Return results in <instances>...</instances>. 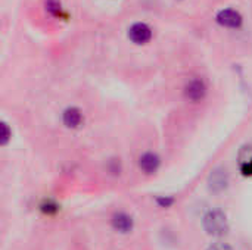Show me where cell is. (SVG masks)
<instances>
[{
  "instance_id": "cell-1",
  "label": "cell",
  "mask_w": 252,
  "mask_h": 250,
  "mask_svg": "<svg viewBox=\"0 0 252 250\" xmlns=\"http://www.w3.org/2000/svg\"><path fill=\"white\" fill-rule=\"evenodd\" d=\"M204 228L210 236H224L229 231V224H227V218L224 215V212L214 209L210 211L205 217H204Z\"/></svg>"
},
{
  "instance_id": "cell-2",
  "label": "cell",
  "mask_w": 252,
  "mask_h": 250,
  "mask_svg": "<svg viewBox=\"0 0 252 250\" xmlns=\"http://www.w3.org/2000/svg\"><path fill=\"white\" fill-rule=\"evenodd\" d=\"M128 38L136 44H146L152 38V29L145 22H136L128 28Z\"/></svg>"
},
{
  "instance_id": "cell-3",
  "label": "cell",
  "mask_w": 252,
  "mask_h": 250,
  "mask_svg": "<svg viewBox=\"0 0 252 250\" xmlns=\"http://www.w3.org/2000/svg\"><path fill=\"white\" fill-rule=\"evenodd\" d=\"M207 94V85L201 78L190 80L185 87V96L190 102H201Z\"/></svg>"
},
{
  "instance_id": "cell-4",
  "label": "cell",
  "mask_w": 252,
  "mask_h": 250,
  "mask_svg": "<svg viewBox=\"0 0 252 250\" xmlns=\"http://www.w3.org/2000/svg\"><path fill=\"white\" fill-rule=\"evenodd\" d=\"M227 184H229V175L223 168L214 169L208 177V187L214 193H221L223 190H226Z\"/></svg>"
},
{
  "instance_id": "cell-5",
  "label": "cell",
  "mask_w": 252,
  "mask_h": 250,
  "mask_svg": "<svg viewBox=\"0 0 252 250\" xmlns=\"http://www.w3.org/2000/svg\"><path fill=\"white\" fill-rule=\"evenodd\" d=\"M217 22L227 28H239L242 25V16L233 9H223L217 13Z\"/></svg>"
},
{
  "instance_id": "cell-6",
  "label": "cell",
  "mask_w": 252,
  "mask_h": 250,
  "mask_svg": "<svg viewBox=\"0 0 252 250\" xmlns=\"http://www.w3.org/2000/svg\"><path fill=\"white\" fill-rule=\"evenodd\" d=\"M83 112L75 108V106H69L63 111L62 113V122L66 128H71V130H75L78 128L81 124H83Z\"/></svg>"
},
{
  "instance_id": "cell-7",
  "label": "cell",
  "mask_w": 252,
  "mask_h": 250,
  "mask_svg": "<svg viewBox=\"0 0 252 250\" xmlns=\"http://www.w3.org/2000/svg\"><path fill=\"white\" fill-rule=\"evenodd\" d=\"M161 164V159L157 153L154 152H146L139 158V167L145 174H154L158 171Z\"/></svg>"
},
{
  "instance_id": "cell-8",
  "label": "cell",
  "mask_w": 252,
  "mask_h": 250,
  "mask_svg": "<svg viewBox=\"0 0 252 250\" xmlns=\"http://www.w3.org/2000/svg\"><path fill=\"white\" fill-rule=\"evenodd\" d=\"M112 227L118 233H130L133 230V218L124 212H118L112 217Z\"/></svg>"
},
{
  "instance_id": "cell-9",
  "label": "cell",
  "mask_w": 252,
  "mask_h": 250,
  "mask_svg": "<svg viewBox=\"0 0 252 250\" xmlns=\"http://www.w3.org/2000/svg\"><path fill=\"white\" fill-rule=\"evenodd\" d=\"M46 10L52 16H61L62 15V4L59 0H46Z\"/></svg>"
},
{
  "instance_id": "cell-10",
  "label": "cell",
  "mask_w": 252,
  "mask_h": 250,
  "mask_svg": "<svg viewBox=\"0 0 252 250\" xmlns=\"http://www.w3.org/2000/svg\"><path fill=\"white\" fill-rule=\"evenodd\" d=\"M40 209H41L44 214H47V215H53V214H56V212L59 211V206H58L53 200H44V202L41 203Z\"/></svg>"
},
{
  "instance_id": "cell-11",
  "label": "cell",
  "mask_w": 252,
  "mask_h": 250,
  "mask_svg": "<svg viewBox=\"0 0 252 250\" xmlns=\"http://www.w3.org/2000/svg\"><path fill=\"white\" fill-rule=\"evenodd\" d=\"M12 137V131L9 130V125L6 122H1V146H6Z\"/></svg>"
},
{
  "instance_id": "cell-12",
  "label": "cell",
  "mask_w": 252,
  "mask_h": 250,
  "mask_svg": "<svg viewBox=\"0 0 252 250\" xmlns=\"http://www.w3.org/2000/svg\"><path fill=\"white\" fill-rule=\"evenodd\" d=\"M239 168H241L242 175H245V177H252V159L251 161H247V162L239 164Z\"/></svg>"
},
{
  "instance_id": "cell-13",
  "label": "cell",
  "mask_w": 252,
  "mask_h": 250,
  "mask_svg": "<svg viewBox=\"0 0 252 250\" xmlns=\"http://www.w3.org/2000/svg\"><path fill=\"white\" fill-rule=\"evenodd\" d=\"M157 203L161 206V208H170L173 203H174V199L173 197H170V196H161V197H158L157 199Z\"/></svg>"
},
{
  "instance_id": "cell-14",
  "label": "cell",
  "mask_w": 252,
  "mask_h": 250,
  "mask_svg": "<svg viewBox=\"0 0 252 250\" xmlns=\"http://www.w3.org/2000/svg\"><path fill=\"white\" fill-rule=\"evenodd\" d=\"M208 250H232V248L226 243H214L208 248Z\"/></svg>"
}]
</instances>
